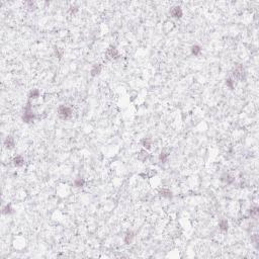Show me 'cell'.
<instances>
[{"mask_svg": "<svg viewBox=\"0 0 259 259\" xmlns=\"http://www.w3.org/2000/svg\"><path fill=\"white\" fill-rule=\"evenodd\" d=\"M36 118V113H33V108L31 107V103H27V105L24 108V112L22 114V120L25 124H31L35 120Z\"/></svg>", "mask_w": 259, "mask_h": 259, "instance_id": "6da1fadb", "label": "cell"}, {"mask_svg": "<svg viewBox=\"0 0 259 259\" xmlns=\"http://www.w3.org/2000/svg\"><path fill=\"white\" fill-rule=\"evenodd\" d=\"M72 114H73V111H72L71 108L67 107V105H60V107H58V116L59 118H62V120H69L72 116Z\"/></svg>", "mask_w": 259, "mask_h": 259, "instance_id": "7a4b0ae2", "label": "cell"}, {"mask_svg": "<svg viewBox=\"0 0 259 259\" xmlns=\"http://www.w3.org/2000/svg\"><path fill=\"white\" fill-rule=\"evenodd\" d=\"M233 79H236V80H244L246 77V72H245V69L243 68V66L241 65H238L236 66V67L234 68V70H233Z\"/></svg>", "mask_w": 259, "mask_h": 259, "instance_id": "3957f363", "label": "cell"}, {"mask_svg": "<svg viewBox=\"0 0 259 259\" xmlns=\"http://www.w3.org/2000/svg\"><path fill=\"white\" fill-rule=\"evenodd\" d=\"M170 15L172 16L173 18H181L182 15H183V11H182L181 7L180 6H173L170 9Z\"/></svg>", "mask_w": 259, "mask_h": 259, "instance_id": "277c9868", "label": "cell"}, {"mask_svg": "<svg viewBox=\"0 0 259 259\" xmlns=\"http://www.w3.org/2000/svg\"><path fill=\"white\" fill-rule=\"evenodd\" d=\"M118 56H120V54H118V51L116 50L114 47H110V48H108L107 50V57L108 59H111V60H113V59H116L118 58Z\"/></svg>", "mask_w": 259, "mask_h": 259, "instance_id": "5b68a950", "label": "cell"}, {"mask_svg": "<svg viewBox=\"0 0 259 259\" xmlns=\"http://www.w3.org/2000/svg\"><path fill=\"white\" fill-rule=\"evenodd\" d=\"M15 146V141H14V138H12L11 136H8L5 140H4V147L8 150H11L14 148Z\"/></svg>", "mask_w": 259, "mask_h": 259, "instance_id": "8992f818", "label": "cell"}, {"mask_svg": "<svg viewBox=\"0 0 259 259\" xmlns=\"http://www.w3.org/2000/svg\"><path fill=\"white\" fill-rule=\"evenodd\" d=\"M101 70H102V66L100 64L93 65L92 68H91V71H90L91 76H92V77H95V76L99 75V74L101 73Z\"/></svg>", "mask_w": 259, "mask_h": 259, "instance_id": "52a82bcc", "label": "cell"}, {"mask_svg": "<svg viewBox=\"0 0 259 259\" xmlns=\"http://www.w3.org/2000/svg\"><path fill=\"white\" fill-rule=\"evenodd\" d=\"M13 165L15 167H22L24 165V158L22 156V155H17L13 158Z\"/></svg>", "mask_w": 259, "mask_h": 259, "instance_id": "ba28073f", "label": "cell"}, {"mask_svg": "<svg viewBox=\"0 0 259 259\" xmlns=\"http://www.w3.org/2000/svg\"><path fill=\"white\" fill-rule=\"evenodd\" d=\"M159 194L164 198H171L172 197V191L169 188H161L159 190Z\"/></svg>", "mask_w": 259, "mask_h": 259, "instance_id": "9c48e42d", "label": "cell"}, {"mask_svg": "<svg viewBox=\"0 0 259 259\" xmlns=\"http://www.w3.org/2000/svg\"><path fill=\"white\" fill-rule=\"evenodd\" d=\"M221 180H222L223 182H225V183H227V184H231V183H233V182H234L235 178L233 177V176H231L229 173H225V174H223V175H222Z\"/></svg>", "mask_w": 259, "mask_h": 259, "instance_id": "30bf717a", "label": "cell"}, {"mask_svg": "<svg viewBox=\"0 0 259 259\" xmlns=\"http://www.w3.org/2000/svg\"><path fill=\"white\" fill-rule=\"evenodd\" d=\"M219 228H220V230L223 231V232H226V231H228V229H229V223H228V221H227L226 219H222V220L219 222Z\"/></svg>", "mask_w": 259, "mask_h": 259, "instance_id": "8fae6325", "label": "cell"}, {"mask_svg": "<svg viewBox=\"0 0 259 259\" xmlns=\"http://www.w3.org/2000/svg\"><path fill=\"white\" fill-rule=\"evenodd\" d=\"M141 144L145 148V150H149L152 147V140L150 138H144V139H142Z\"/></svg>", "mask_w": 259, "mask_h": 259, "instance_id": "7c38bea8", "label": "cell"}, {"mask_svg": "<svg viewBox=\"0 0 259 259\" xmlns=\"http://www.w3.org/2000/svg\"><path fill=\"white\" fill-rule=\"evenodd\" d=\"M134 238H135V234H134L133 232H131V231H130V232H127V234L125 235V237H124L125 243H126V244H131L132 242H133Z\"/></svg>", "mask_w": 259, "mask_h": 259, "instance_id": "4fadbf2b", "label": "cell"}, {"mask_svg": "<svg viewBox=\"0 0 259 259\" xmlns=\"http://www.w3.org/2000/svg\"><path fill=\"white\" fill-rule=\"evenodd\" d=\"M169 153L168 152H161L160 154H159V161H160L161 163H166L167 161H168L169 159Z\"/></svg>", "mask_w": 259, "mask_h": 259, "instance_id": "5bb4252c", "label": "cell"}, {"mask_svg": "<svg viewBox=\"0 0 259 259\" xmlns=\"http://www.w3.org/2000/svg\"><path fill=\"white\" fill-rule=\"evenodd\" d=\"M40 95H41V92H40L39 89H33V90H31V92H29V99H37L40 97Z\"/></svg>", "mask_w": 259, "mask_h": 259, "instance_id": "9a60e30c", "label": "cell"}, {"mask_svg": "<svg viewBox=\"0 0 259 259\" xmlns=\"http://www.w3.org/2000/svg\"><path fill=\"white\" fill-rule=\"evenodd\" d=\"M190 51H191V54L194 56H199L201 53V47L198 46V45H194V46L191 47Z\"/></svg>", "mask_w": 259, "mask_h": 259, "instance_id": "2e32d148", "label": "cell"}, {"mask_svg": "<svg viewBox=\"0 0 259 259\" xmlns=\"http://www.w3.org/2000/svg\"><path fill=\"white\" fill-rule=\"evenodd\" d=\"M138 158H139L141 161H146V160H147V159L149 158V154H148L147 150H142V151L140 152Z\"/></svg>", "mask_w": 259, "mask_h": 259, "instance_id": "e0dca14e", "label": "cell"}, {"mask_svg": "<svg viewBox=\"0 0 259 259\" xmlns=\"http://www.w3.org/2000/svg\"><path fill=\"white\" fill-rule=\"evenodd\" d=\"M84 184H85V180H84V178H76L75 180H74V185L76 186V187H82V186H84Z\"/></svg>", "mask_w": 259, "mask_h": 259, "instance_id": "ac0fdd59", "label": "cell"}, {"mask_svg": "<svg viewBox=\"0 0 259 259\" xmlns=\"http://www.w3.org/2000/svg\"><path fill=\"white\" fill-rule=\"evenodd\" d=\"M12 212H13V209H12L10 203H7V205L3 207V210H2V213H3L4 215H10Z\"/></svg>", "mask_w": 259, "mask_h": 259, "instance_id": "d6986e66", "label": "cell"}, {"mask_svg": "<svg viewBox=\"0 0 259 259\" xmlns=\"http://www.w3.org/2000/svg\"><path fill=\"white\" fill-rule=\"evenodd\" d=\"M226 85L227 87H229L230 89H234L235 87V80L233 78H228L226 80Z\"/></svg>", "mask_w": 259, "mask_h": 259, "instance_id": "ffe728a7", "label": "cell"}, {"mask_svg": "<svg viewBox=\"0 0 259 259\" xmlns=\"http://www.w3.org/2000/svg\"><path fill=\"white\" fill-rule=\"evenodd\" d=\"M250 215L251 217H257L258 215V207H253L251 210H250Z\"/></svg>", "mask_w": 259, "mask_h": 259, "instance_id": "44dd1931", "label": "cell"}]
</instances>
